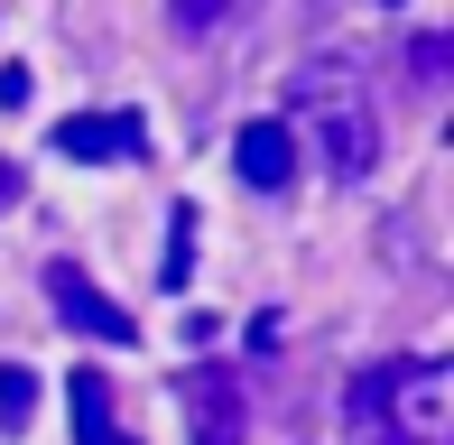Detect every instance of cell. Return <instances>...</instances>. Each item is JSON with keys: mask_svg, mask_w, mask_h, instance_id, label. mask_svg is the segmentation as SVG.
Instances as JSON below:
<instances>
[{"mask_svg": "<svg viewBox=\"0 0 454 445\" xmlns=\"http://www.w3.org/2000/svg\"><path fill=\"white\" fill-rule=\"evenodd\" d=\"M102 445H139V436H121V427H112V436H102Z\"/></svg>", "mask_w": 454, "mask_h": 445, "instance_id": "13", "label": "cell"}, {"mask_svg": "<svg viewBox=\"0 0 454 445\" xmlns=\"http://www.w3.org/2000/svg\"><path fill=\"white\" fill-rule=\"evenodd\" d=\"M47 149L74 168H112V158H149V130H139V112H66L47 130Z\"/></svg>", "mask_w": 454, "mask_h": 445, "instance_id": "4", "label": "cell"}, {"mask_svg": "<svg viewBox=\"0 0 454 445\" xmlns=\"http://www.w3.org/2000/svg\"><path fill=\"white\" fill-rule=\"evenodd\" d=\"M399 390H408V362H380V371H362L353 390H343V418H353V436L399 427Z\"/></svg>", "mask_w": 454, "mask_h": 445, "instance_id": "6", "label": "cell"}, {"mask_svg": "<svg viewBox=\"0 0 454 445\" xmlns=\"http://www.w3.org/2000/svg\"><path fill=\"white\" fill-rule=\"evenodd\" d=\"M362 445H436V436H418V427H380V436H362Z\"/></svg>", "mask_w": 454, "mask_h": 445, "instance_id": "12", "label": "cell"}, {"mask_svg": "<svg viewBox=\"0 0 454 445\" xmlns=\"http://www.w3.org/2000/svg\"><path fill=\"white\" fill-rule=\"evenodd\" d=\"M287 103L306 112V139L325 149V168L353 186V176H371V158H380V112H371L362 74L343 66V56H325V66H297L287 74Z\"/></svg>", "mask_w": 454, "mask_h": 445, "instance_id": "1", "label": "cell"}, {"mask_svg": "<svg viewBox=\"0 0 454 445\" xmlns=\"http://www.w3.org/2000/svg\"><path fill=\"white\" fill-rule=\"evenodd\" d=\"M47 297H56V325H66V334L112 343V353H121V343H139V316H130V307H112V297H102L93 278L74 269V260H47Z\"/></svg>", "mask_w": 454, "mask_h": 445, "instance_id": "3", "label": "cell"}, {"mask_svg": "<svg viewBox=\"0 0 454 445\" xmlns=\"http://www.w3.org/2000/svg\"><path fill=\"white\" fill-rule=\"evenodd\" d=\"M185 269H195V205L168 214V288H185Z\"/></svg>", "mask_w": 454, "mask_h": 445, "instance_id": "9", "label": "cell"}, {"mask_svg": "<svg viewBox=\"0 0 454 445\" xmlns=\"http://www.w3.org/2000/svg\"><path fill=\"white\" fill-rule=\"evenodd\" d=\"M176 399H185V436H195V445H241V436H251V399H241L232 362L176 371Z\"/></svg>", "mask_w": 454, "mask_h": 445, "instance_id": "2", "label": "cell"}, {"mask_svg": "<svg viewBox=\"0 0 454 445\" xmlns=\"http://www.w3.org/2000/svg\"><path fill=\"white\" fill-rule=\"evenodd\" d=\"M28 93H37V74L19 66V56H10V66H0V112H19V103H28Z\"/></svg>", "mask_w": 454, "mask_h": 445, "instance_id": "11", "label": "cell"}, {"mask_svg": "<svg viewBox=\"0 0 454 445\" xmlns=\"http://www.w3.org/2000/svg\"><path fill=\"white\" fill-rule=\"evenodd\" d=\"M232 168H241V186L278 195L287 176H297V130H287V121H241L232 130Z\"/></svg>", "mask_w": 454, "mask_h": 445, "instance_id": "5", "label": "cell"}, {"mask_svg": "<svg viewBox=\"0 0 454 445\" xmlns=\"http://www.w3.org/2000/svg\"><path fill=\"white\" fill-rule=\"evenodd\" d=\"M232 10H241V0H168V19H176L185 37H204V28H223V19H232Z\"/></svg>", "mask_w": 454, "mask_h": 445, "instance_id": "10", "label": "cell"}, {"mask_svg": "<svg viewBox=\"0 0 454 445\" xmlns=\"http://www.w3.org/2000/svg\"><path fill=\"white\" fill-rule=\"evenodd\" d=\"M445 66H454V37H445V28H427L418 47H408V74H418V84L436 93V84H445Z\"/></svg>", "mask_w": 454, "mask_h": 445, "instance_id": "8", "label": "cell"}, {"mask_svg": "<svg viewBox=\"0 0 454 445\" xmlns=\"http://www.w3.org/2000/svg\"><path fill=\"white\" fill-rule=\"evenodd\" d=\"M28 409H37V371L28 362H0V427H28Z\"/></svg>", "mask_w": 454, "mask_h": 445, "instance_id": "7", "label": "cell"}]
</instances>
